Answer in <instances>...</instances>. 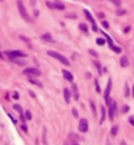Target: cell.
Segmentation results:
<instances>
[{
  "label": "cell",
  "instance_id": "6da1fadb",
  "mask_svg": "<svg viewBox=\"0 0 134 145\" xmlns=\"http://www.w3.org/2000/svg\"><path fill=\"white\" fill-rule=\"evenodd\" d=\"M17 8H18V12H20V15H21V17L24 19L25 21H28V23H32L33 21V19L28 15V12H26V8H25V5H24V3L21 2V0H17Z\"/></svg>",
  "mask_w": 134,
  "mask_h": 145
},
{
  "label": "cell",
  "instance_id": "7a4b0ae2",
  "mask_svg": "<svg viewBox=\"0 0 134 145\" xmlns=\"http://www.w3.org/2000/svg\"><path fill=\"white\" fill-rule=\"evenodd\" d=\"M47 54L50 55V57H53V58H55V59H58V61H59L61 63H63L64 66H70V61L67 59L64 55H62V54H59V53H57V52H54V50H49Z\"/></svg>",
  "mask_w": 134,
  "mask_h": 145
},
{
  "label": "cell",
  "instance_id": "3957f363",
  "mask_svg": "<svg viewBox=\"0 0 134 145\" xmlns=\"http://www.w3.org/2000/svg\"><path fill=\"white\" fill-rule=\"evenodd\" d=\"M5 54L8 55L11 59H15V58H24V57H26V54H25L24 52H20V50H7Z\"/></svg>",
  "mask_w": 134,
  "mask_h": 145
},
{
  "label": "cell",
  "instance_id": "277c9868",
  "mask_svg": "<svg viewBox=\"0 0 134 145\" xmlns=\"http://www.w3.org/2000/svg\"><path fill=\"white\" fill-rule=\"evenodd\" d=\"M110 90H112V81L109 79L108 83H107V87H105V91H104V99H105V102H107V106H108V107L112 104V100H110V96H109Z\"/></svg>",
  "mask_w": 134,
  "mask_h": 145
},
{
  "label": "cell",
  "instance_id": "5b68a950",
  "mask_svg": "<svg viewBox=\"0 0 134 145\" xmlns=\"http://www.w3.org/2000/svg\"><path fill=\"white\" fill-rule=\"evenodd\" d=\"M22 74H24V75H30V76H40L41 71L37 67H26V69H24Z\"/></svg>",
  "mask_w": 134,
  "mask_h": 145
},
{
  "label": "cell",
  "instance_id": "8992f818",
  "mask_svg": "<svg viewBox=\"0 0 134 145\" xmlns=\"http://www.w3.org/2000/svg\"><path fill=\"white\" fill-rule=\"evenodd\" d=\"M88 129H89L88 120L87 119H80V121H79V131L85 133V132H88Z\"/></svg>",
  "mask_w": 134,
  "mask_h": 145
},
{
  "label": "cell",
  "instance_id": "52a82bcc",
  "mask_svg": "<svg viewBox=\"0 0 134 145\" xmlns=\"http://www.w3.org/2000/svg\"><path fill=\"white\" fill-rule=\"evenodd\" d=\"M117 112V103L116 102H112V104L109 106V120H113L114 119V114Z\"/></svg>",
  "mask_w": 134,
  "mask_h": 145
},
{
  "label": "cell",
  "instance_id": "ba28073f",
  "mask_svg": "<svg viewBox=\"0 0 134 145\" xmlns=\"http://www.w3.org/2000/svg\"><path fill=\"white\" fill-rule=\"evenodd\" d=\"M62 74L64 76V79L66 81H69V82H74V75L69 71V70H62Z\"/></svg>",
  "mask_w": 134,
  "mask_h": 145
},
{
  "label": "cell",
  "instance_id": "9c48e42d",
  "mask_svg": "<svg viewBox=\"0 0 134 145\" xmlns=\"http://www.w3.org/2000/svg\"><path fill=\"white\" fill-rule=\"evenodd\" d=\"M63 95H64V100H66V103L69 104L71 102V92L69 88H63Z\"/></svg>",
  "mask_w": 134,
  "mask_h": 145
},
{
  "label": "cell",
  "instance_id": "30bf717a",
  "mask_svg": "<svg viewBox=\"0 0 134 145\" xmlns=\"http://www.w3.org/2000/svg\"><path fill=\"white\" fill-rule=\"evenodd\" d=\"M120 65H121V67H126V66H129V59H128L126 55H122V57H121Z\"/></svg>",
  "mask_w": 134,
  "mask_h": 145
},
{
  "label": "cell",
  "instance_id": "8fae6325",
  "mask_svg": "<svg viewBox=\"0 0 134 145\" xmlns=\"http://www.w3.org/2000/svg\"><path fill=\"white\" fill-rule=\"evenodd\" d=\"M84 15H85L87 20H88V21H89V23H91L92 25H96V23H95V19L92 17V15H91V13H89V12H88V11H87V9L84 11Z\"/></svg>",
  "mask_w": 134,
  "mask_h": 145
},
{
  "label": "cell",
  "instance_id": "7c38bea8",
  "mask_svg": "<svg viewBox=\"0 0 134 145\" xmlns=\"http://www.w3.org/2000/svg\"><path fill=\"white\" fill-rule=\"evenodd\" d=\"M41 38H42L43 41L53 42V37H51V35H50V33H45V35H42V36H41Z\"/></svg>",
  "mask_w": 134,
  "mask_h": 145
},
{
  "label": "cell",
  "instance_id": "4fadbf2b",
  "mask_svg": "<svg viewBox=\"0 0 134 145\" xmlns=\"http://www.w3.org/2000/svg\"><path fill=\"white\" fill-rule=\"evenodd\" d=\"M100 108H101V117H100V124H103V123H104V120H105V107L104 106H101V107H100Z\"/></svg>",
  "mask_w": 134,
  "mask_h": 145
},
{
  "label": "cell",
  "instance_id": "5bb4252c",
  "mask_svg": "<svg viewBox=\"0 0 134 145\" xmlns=\"http://www.w3.org/2000/svg\"><path fill=\"white\" fill-rule=\"evenodd\" d=\"M79 29H80L82 32H84L85 35H88V27H87V24H84V23H80V24H79Z\"/></svg>",
  "mask_w": 134,
  "mask_h": 145
},
{
  "label": "cell",
  "instance_id": "9a60e30c",
  "mask_svg": "<svg viewBox=\"0 0 134 145\" xmlns=\"http://www.w3.org/2000/svg\"><path fill=\"white\" fill-rule=\"evenodd\" d=\"M29 82H30L32 84H36V86H38V87H42V83H41L40 81L34 79V78H29Z\"/></svg>",
  "mask_w": 134,
  "mask_h": 145
},
{
  "label": "cell",
  "instance_id": "2e32d148",
  "mask_svg": "<svg viewBox=\"0 0 134 145\" xmlns=\"http://www.w3.org/2000/svg\"><path fill=\"white\" fill-rule=\"evenodd\" d=\"M54 4H55V9H59V11H63L64 9V5L62 3H59V2H55Z\"/></svg>",
  "mask_w": 134,
  "mask_h": 145
},
{
  "label": "cell",
  "instance_id": "e0dca14e",
  "mask_svg": "<svg viewBox=\"0 0 134 145\" xmlns=\"http://www.w3.org/2000/svg\"><path fill=\"white\" fill-rule=\"evenodd\" d=\"M109 48L113 50V52H116V53H121V48H118V46H114V44H112V45H109Z\"/></svg>",
  "mask_w": 134,
  "mask_h": 145
},
{
  "label": "cell",
  "instance_id": "ac0fdd59",
  "mask_svg": "<svg viewBox=\"0 0 134 145\" xmlns=\"http://www.w3.org/2000/svg\"><path fill=\"white\" fill-rule=\"evenodd\" d=\"M110 133H112V136H116L117 133H118V127L117 125L113 127V128H112V131H110Z\"/></svg>",
  "mask_w": 134,
  "mask_h": 145
},
{
  "label": "cell",
  "instance_id": "d6986e66",
  "mask_svg": "<svg viewBox=\"0 0 134 145\" xmlns=\"http://www.w3.org/2000/svg\"><path fill=\"white\" fill-rule=\"evenodd\" d=\"M13 108H15V109L17 111L18 114H22V107H21L20 104H15V106H13Z\"/></svg>",
  "mask_w": 134,
  "mask_h": 145
},
{
  "label": "cell",
  "instance_id": "ffe728a7",
  "mask_svg": "<svg viewBox=\"0 0 134 145\" xmlns=\"http://www.w3.org/2000/svg\"><path fill=\"white\" fill-rule=\"evenodd\" d=\"M96 44H97V45H105V40L104 38H97Z\"/></svg>",
  "mask_w": 134,
  "mask_h": 145
},
{
  "label": "cell",
  "instance_id": "44dd1931",
  "mask_svg": "<svg viewBox=\"0 0 134 145\" xmlns=\"http://www.w3.org/2000/svg\"><path fill=\"white\" fill-rule=\"evenodd\" d=\"M12 61H13L15 63H17V65H22V66H24V65L26 63L25 61H20V59H17V58H15V59H12Z\"/></svg>",
  "mask_w": 134,
  "mask_h": 145
},
{
  "label": "cell",
  "instance_id": "7402d4cb",
  "mask_svg": "<svg viewBox=\"0 0 134 145\" xmlns=\"http://www.w3.org/2000/svg\"><path fill=\"white\" fill-rule=\"evenodd\" d=\"M25 117H26V120H32V112L30 111H25Z\"/></svg>",
  "mask_w": 134,
  "mask_h": 145
},
{
  "label": "cell",
  "instance_id": "603a6c76",
  "mask_svg": "<svg viewBox=\"0 0 134 145\" xmlns=\"http://www.w3.org/2000/svg\"><path fill=\"white\" fill-rule=\"evenodd\" d=\"M69 137H70V139H74V140H72V142H76V140H78V136L75 135V133H70Z\"/></svg>",
  "mask_w": 134,
  "mask_h": 145
},
{
  "label": "cell",
  "instance_id": "cb8c5ba5",
  "mask_svg": "<svg viewBox=\"0 0 134 145\" xmlns=\"http://www.w3.org/2000/svg\"><path fill=\"white\" fill-rule=\"evenodd\" d=\"M46 5H47L50 9H55V4H54V3H51V2H46Z\"/></svg>",
  "mask_w": 134,
  "mask_h": 145
},
{
  "label": "cell",
  "instance_id": "d4e9b609",
  "mask_svg": "<svg viewBox=\"0 0 134 145\" xmlns=\"http://www.w3.org/2000/svg\"><path fill=\"white\" fill-rule=\"evenodd\" d=\"M116 13H117L118 16H122V15H125V13H126V11H125V9H118Z\"/></svg>",
  "mask_w": 134,
  "mask_h": 145
},
{
  "label": "cell",
  "instance_id": "484cf974",
  "mask_svg": "<svg viewBox=\"0 0 134 145\" xmlns=\"http://www.w3.org/2000/svg\"><path fill=\"white\" fill-rule=\"evenodd\" d=\"M95 86H96V91L101 92V88H100V86H99V81H95Z\"/></svg>",
  "mask_w": 134,
  "mask_h": 145
},
{
  "label": "cell",
  "instance_id": "4316f807",
  "mask_svg": "<svg viewBox=\"0 0 134 145\" xmlns=\"http://www.w3.org/2000/svg\"><path fill=\"white\" fill-rule=\"evenodd\" d=\"M20 119H21V123H22V124H25V121H26V117H25V115L20 114Z\"/></svg>",
  "mask_w": 134,
  "mask_h": 145
},
{
  "label": "cell",
  "instance_id": "83f0119b",
  "mask_svg": "<svg viewBox=\"0 0 134 145\" xmlns=\"http://www.w3.org/2000/svg\"><path fill=\"white\" fill-rule=\"evenodd\" d=\"M101 25H103V28H105V29H108L109 28V23H108V21H103V23H101Z\"/></svg>",
  "mask_w": 134,
  "mask_h": 145
},
{
  "label": "cell",
  "instance_id": "f1b7e54d",
  "mask_svg": "<svg viewBox=\"0 0 134 145\" xmlns=\"http://www.w3.org/2000/svg\"><path fill=\"white\" fill-rule=\"evenodd\" d=\"M110 2H112V3H113L114 5H117V7H118V5L121 4V0H110Z\"/></svg>",
  "mask_w": 134,
  "mask_h": 145
},
{
  "label": "cell",
  "instance_id": "f546056e",
  "mask_svg": "<svg viewBox=\"0 0 134 145\" xmlns=\"http://www.w3.org/2000/svg\"><path fill=\"white\" fill-rule=\"evenodd\" d=\"M21 129H22V132H25V133H28V127H26L25 124H22V125H21Z\"/></svg>",
  "mask_w": 134,
  "mask_h": 145
},
{
  "label": "cell",
  "instance_id": "4dcf8cb0",
  "mask_svg": "<svg viewBox=\"0 0 134 145\" xmlns=\"http://www.w3.org/2000/svg\"><path fill=\"white\" fill-rule=\"evenodd\" d=\"M129 94H130V91H129V86L126 84V86H125V95L129 96Z\"/></svg>",
  "mask_w": 134,
  "mask_h": 145
},
{
  "label": "cell",
  "instance_id": "1f68e13d",
  "mask_svg": "<svg viewBox=\"0 0 134 145\" xmlns=\"http://www.w3.org/2000/svg\"><path fill=\"white\" fill-rule=\"evenodd\" d=\"M89 53H91V54L93 55V57H97V52H95L93 49H89Z\"/></svg>",
  "mask_w": 134,
  "mask_h": 145
},
{
  "label": "cell",
  "instance_id": "d6a6232c",
  "mask_svg": "<svg viewBox=\"0 0 134 145\" xmlns=\"http://www.w3.org/2000/svg\"><path fill=\"white\" fill-rule=\"evenodd\" d=\"M129 123H130V124H131L133 127H134V116H130V117H129Z\"/></svg>",
  "mask_w": 134,
  "mask_h": 145
},
{
  "label": "cell",
  "instance_id": "836d02e7",
  "mask_svg": "<svg viewBox=\"0 0 134 145\" xmlns=\"http://www.w3.org/2000/svg\"><path fill=\"white\" fill-rule=\"evenodd\" d=\"M74 99H75V100H79V91H78V92H74Z\"/></svg>",
  "mask_w": 134,
  "mask_h": 145
},
{
  "label": "cell",
  "instance_id": "e575fe53",
  "mask_svg": "<svg viewBox=\"0 0 134 145\" xmlns=\"http://www.w3.org/2000/svg\"><path fill=\"white\" fill-rule=\"evenodd\" d=\"M13 99H15V100L20 99V95H18V92H13Z\"/></svg>",
  "mask_w": 134,
  "mask_h": 145
},
{
  "label": "cell",
  "instance_id": "d590c367",
  "mask_svg": "<svg viewBox=\"0 0 134 145\" xmlns=\"http://www.w3.org/2000/svg\"><path fill=\"white\" fill-rule=\"evenodd\" d=\"M95 66L97 67V70H99V71H101V65H100L99 62H96V63H95Z\"/></svg>",
  "mask_w": 134,
  "mask_h": 145
},
{
  "label": "cell",
  "instance_id": "8d00e7d4",
  "mask_svg": "<svg viewBox=\"0 0 134 145\" xmlns=\"http://www.w3.org/2000/svg\"><path fill=\"white\" fill-rule=\"evenodd\" d=\"M20 40L25 41V42H29V38H28V37H24V36H20Z\"/></svg>",
  "mask_w": 134,
  "mask_h": 145
},
{
  "label": "cell",
  "instance_id": "74e56055",
  "mask_svg": "<svg viewBox=\"0 0 134 145\" xmlns=\"http://www.w3.org/2000/svg\"><path fill=\"white\" fill-rule=\"evenodd\" d=\"M91 107H92V112L96 115V108H95V104H93V102H91Z\"/></svg>",
  "mask_w": 134,
  "mask_h": 145
},
{
  "label": "cell",
  "instance_id": "f35d334b",
  "mask_svg": "<svg viewBox=\"0 0 134 145\" xmlns=\"http://www.w3.org/2000/svg\"><path fill=\"white\" fill-rule=\"evenodd\" d=\"M128 111H129V107H128V106H124V107H122V112H128Z\"/></svg>",
  "mask_w": 134,
  "mask_h": 145
},
{
  "label": "cell",
  "instance_id": "ab89813d",
  "mask_svg": "<svg viewBox=\"0 0 134 145\" xmlns=\"http://www.w3.org/2000/svg\"><path fill=\"white\" fill-rule=\"evenodd\" d=\"M72 115H74L75 117H78V115H79V114H78V111H76V109H72Z\"/></svg>",
  "mask_w": 134,
  "mask_h": 145
},
{
  "label": "cell",
  "instance_id": "60d3db41",
  "mask_svg": "<svg viewBox=\"0 0 134 145\" xmlns=\"http://www.w3.org/2000/svg\"><path fill=\"white\" fill-rule=\"evenodd\" d=\"M8 116H9V117H11V120H12V121L15 123V124H16V123H17V120H16V119H13V116H12V115H11V114H9Z\"/></svg>",
  "mask_w": 134,
  "mask_h": 145
},
{
  "label": "cell",
  "instance_id": "b9f144b4",
  "mask_svg": "<svg viewBox=\"0 0 134 145\" xmlns=\"http://www.w3.org/2000/svg\"><path fill=\"white\" fill-rule=\"evenodd\" d=\"M72 91H74V92H78V86H76V84L72 86Z\"/></svg>",
  "mask_w": 134,
  "mask_h": 145
},
{
  "label": "cell",
  "instance_id": "7bdbcfd3",
  "mask_svg": "<svg viewBox=\"0 0 134 145\" xmlns=\"http://www.w3.org/2000/svg\"><path fill=\"white\" fill-rule=\"evenodd\" d=\"M129 30H130V27H126V28H125V29H124V32H125V33H128V32H129Z\"/></svg>",
  "mask_w": 134,
  "mask_h": 145
},
{
  "label": "cell",
  "instance_id": "ee69618b",
  "mask_svg": "<svg viewBox=\"0 0 134 145\" xmlns=\"http://www.w3.org/2000/svg\"><path fill=\"white\" fill-rule=\"evenodd\" d=\"M99 17H100V19H103V17H104V13H103V12H100V13H99Z\"/></svg>",
  "mask_w": 134,
  "mask_h": 145
},
{
  "label": "cell",
  "instance_id": "f6af8a7d",
  "mask_svg": "<svg viewBox=\"0 0 134 145\" xmlns=\"http://www.w3.org/2000/svg\"><path fill=\"white\" fill-rule=\"evenodd\" d=\"M34 16H36V17L40 16V12H38V11H34Z\"/></svg>",
  "mask_w": 134,
  "mask_h": 145
},
{
  "label": "cell",
  "instance_id": "bcb514c9",
  "mask_svg": "<svg viewBox=\"0 0 134 145\" xmlns=\"http://www.w3.org/2000/svg\"><path fill=\"white\" fill-rule=\"evenodd\" d=\"M3 58H4V55L2 54V52H0V59H3Z\"/></svg>",
  "mask_w": 134,
  "mask_h": 145
},
{
  "label": "cell",
  "instance_id": "7dc6e473",
  "mask_svg": "<svg viewBox=\"0 0 134 145\" xmlns=\"http://www.w3.org/2000/svg\"><path fill=\"white\" fill-rule=\"evenodd\" d=\"M30 2H32V4H33V5L36 4V0H30Z\"/></svg>",
  "mask_w": 134,
  "mask_h": 145
},
{
  "label": "cell",
  "instance_id": "c3c4849f",
  "mask_svg": "<svg viewBox=\"0 0 134 145\" xmlns=\"http://www.w3.org/2000/svg\"><path fill=\"white\" fill-rule=\"evenodd\" d=\"M131 91H133V98H134V86H133V88H131Z\"/></svg>",
  "mask_w": 134,
  "mask_h": 145
},
{
  "label": "cell",
  "instance_id": "681fc988",
  "mask_svg": "<svg viewBox=\"0 0 134 145\" xmlns=\"http://www.w3.org/2000/svg\"><path fill=\"white\" fill-rule=\"evenodd\" d=\"M121 145H126V144H125V141H121Z\"/></svg>",
  "mask_w": 134,
  "mask_h": 145
},
{
  "label": "cell",
  "instance_id": "f907efd6",
  "mask_svg": "<svg viewBox=\"0 0 134 145\" xmlns=\"http://www.w3.org/2000/svg\"><path fill=\"white\" fill-rule=\"evenodd\" d=\"M72 145H79V144H78V142H74V144H72Z\"/></svg>",
  "mask_w": 134,
  "mask_h": 145
},
{
  "label": "cell",
  "instance_id": "816d5d0a",
  "mask_svg": "<svg viewBox=\"0 0 134 145\" xmlns=\"http://www.w3.org/2000/svg\"><path fill=\"white\" fill-rule=\"evenodd\" d=\"M0 2H4V0H0Z\"/></svg>",
  "mask_w": 134,
  "mask_h": 145
}]
</instances>
